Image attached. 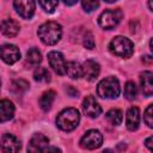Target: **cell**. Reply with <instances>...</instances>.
I'll list each match as a JSON object with an SVG mask.
<instances>
[{"label":"cell","instance_id":"f1b7e54d","mask_svg":"<svg viewBox=\"0 0 153 153\" xmlns=\"http://www.w3.org/2000/svg\"><path fill=\"white\" fill-rule=\"evenodd\" d=\"M152 142H153V137H152V136H148V137L146 139V141H145V145H146V147H147L149 151H153V145H152Z\"/></svg>","mask_w":153,"mask_h":153},{"label":"cell","instance_id":"4dcf8cb0","mask_svg":"<svg viewBox=\"0 0 153 153\" xmlns=\"http://www.w3.org/2000/svg\"><path fill=\"white\" fill-rule=\"evenodd\" d=\"M142 60H145L146 62H149V63L152 62V57H151V56H145V57H143Z\"/></svg>","mask_w":153,"mask_h":153},{"label":"cell","instance_id":"277c9868","mask_svg":"<svg viewBox=\"0 0 153 153\" xmlns=\"http://www.w3.org/2000/svg\"><path fill=\"white\" fill-rule=\"evenodd\" d=\"M109 49L110 51L120 57H124L128 59L133 55L134 53V44L133 42L123 36H116L111 39L110 44H109Z\"/></svg>","mask_w":153,"mask_h":153},{"label":"cell","instance_id":"44dd1931","mask_svg":"<svg viewBox=\"0 0 153 153\" xmlns=\"http://www.w3.org/2000/svg\"><path fill=\"white\" fill-rule=\"evenodd\" d=\"M106 120L112 124V126H120L123 121V114L120 109H111L106 112L105 115Z\"/></svg>","mask_w":153,"mask_h":153},{"label":"cell","instance_id":"30bf717a","mask_svg":"<svg viewBox=\"0 0 153 153\" xmlns=\"http://www.w3.org/2000/svg\"><path fill=\"white\" fill-rule=\"evenodd\" d=\"M82 111L91 118H96L102 114V108L93 96H87L82 102Z\"/></svg>","mask_w":153,"mask_h":153},{"label":"cell","instance_id":"ffe728a7","mask_svg":"<svg viewBox=\"0 0 153 153\" xmlns=\"http://www.w3.org/2000/svg\"><path fill=\"white\" fill-rule=\"evenodd\" d=\"M41 61H42V54H41V51L37 48L29 49V51L26 54V63L29 66L35 67L38 63H41Z\"/></svg>","mask_w":153,"mask_h":153},{"label":"cell","instance_id":"4fadbf2b","mask_svg":"<svg viewBox=\"0 0 153 153\" xmlns=\"http://www.w3.org/2000/svg\"><path fill=\"white\" fill-rule=\"evenodd\" d=\"M1 148L5 152H18L22 148L20 140L12 134H5L1 137Z\"/></svg>","mask_w":153,"mask_h":153},{"label":"cell","instance_id":"f546056e","mask_svg":"<svg viewBox=\"0 0 153 153\" xmlns=\"http://www.w3.org/2000/svg\"><path fill=\"white\" fill-rule=\"evenodd\" d=\"M67 6H73V5H75L76 2H78V0H62Z\"/></svg>","mask_w":153,"mask_h":153},{"label":"cell","instance_id":"d4e9b609","mask_svg":"<svg viewBox=\"0 0 153 153\" xmlns=\"http://www.w3.org/2000/svg\"><path fill=\"white\" fill-rule=\"evenodd\" d=\"M29 88V82L23 80V79H19V80H14L12 82V90L16 92V93H23L25 92L26 90Z\"/></svg>","mask_w":153,"mask_h":153},{"label":"cell","instance_id":"d6a6232c","mask_svg":"<svg viewBox=\"0 0 153 153\" xmlns=\"http://www.w3.org/2000/svg\"><path fill=\"white\" fill-rule=\"evenodd\" d=\"M104 1H106V2H115V1H117V0H104Z\"/></svg>","mask_w":153,"mask_h":153},{"label":"cell","instance_id":"484cf974","mask_svg":"<svg viewBox=\"0 0 153 153\" xmlns=\"http://www.w3.org/2000/svg\"><path fill=\"white\" fill-rule=\"evenodd\" d=\"M81 5L85 12H93L99 6V0H81Z\"/></svg>","mask_w":153,"mask_h":153},{"label":"cell","instance_id":"cb8c5ba5","mask_svg":"<svg viewBox=\"0 0 153 153\" xmlns=\"http://www.w3.org/2000/svg\"><path fill=\"white\" fill-rule=\"evenodd\" d=\"M38 2L41 7L48 13H53L59 5V0H38Z\"/></svg>","mask_w":153,"mask_h":153},{"label":"cell","instance_id":"1f68e13d","mask_svg":"<svg viewBox=\"0 0 153 153\" xmlns=\"http://www.w3.org/2000/svg\"><path fill=\"white\" fill-rule=\"evenodd\" d=\"M148 7H149V11H152V0H148Z\"/></svg>","mask_w":153,"mask_h":153},{"label":"cell","instance_id":"6da1fadb","mask_svg":"<svg viewBox=\"0 0 153 153\" xmlns=\"http://www.w3.org/2000/svg\"><path fill=\"white\" fill-rule=\"evenodd\" d=\"M38 37L47 45L56 44L62 36V26L56 22H47L38 27Z\"/></svg>","mask_w":153,"mask_h":153},{"label":"cell","instance_id":"8992f818","mask_svg":"<svg viewBox=\"0 0 153 153\" xmlns=\"http://www.w3.org/2000/svg\"><path fill=\"white\" fill-rule=\"evenodd\" d=\"M103 143V135L97 129L87 130L80 140V146L85 149H96Z\"/></svg>","mask_w":153,"mask_h":153},{"label":"cell","instance_id":"4316f807","mask_svg":"<svg viewBox=\"0 0 153 153\" xmlns=\"http://www.w3.org/2000/svg\"><path fill=\"white\" fill-rule=\"evenodd\" d=\"M152 117H153V105L149 104V105L147 106L145 114H143V121H145V123H146L149 128L153 127V118H152Z\"/></svg>","mask_w":153,"mask_h":153},{"label":"cell","instance_id":"e0dca14e","mask_svg":"<svg viewBox=\"0 0 153 153\" xmlns=\"http://www.w3.org/2000/svg\"><path fill=\"white\" fill-rule=\"evenodd\" d=\"M14 105L8 99L0 100V122H7L14 116Z\"/></svg>","mask_w":153,"mask_h":153},{"label":"cell","instance_id":"5bb4252c","mask_svg":"<svg viewBox=\"0 0 153 153\" xmlns=\"http://www.w3.org/2000/svg\"><path fill=\"white\" fill-rule=\"evenodd\" d=\"M139 124H140V110L136 106H131L127 110V115H126L127 129L134 131L139 128Z\"/></svg>","mask_w":153,"mask_h":153},{"label":"cell","instance_id":"2e32d148","mask_svg":"<svg viewBox=\"0 0 153 153\" xmlns=\"http://www.w3.org/2000/svg\"><path fill=\"white\" fill-rule=\"evenodd\" d=\"M141 90L146 97H151L153 93V73L149 71H145L140 75Z\"/></svg>","mask_w":153,"mask_h":153},{"label":"cell","instance_id":"9a60e30c","mask_svg":"<svg viewBox=\"0 0 153 153\" xmlns=\"http://www.w3.org/2000/svg\"><path fill=\"white\" fill-rule=\"evenodd\" d=\"M19 23L14 19H5L0 24V31L6 37H14L19 32Z\"/></svg>","mask_w":153,"mask_h":153},{"label":"cell","instance_id":"d6986e66","mask_svg":"<svg viewBox=\"0 0 153 153\" xmlns=\"http://www.w3.org/2000/svg\"><path fill=\"white\" fill-rule=\"evenodd\" d=\"M66 74L71 79H79L82 76V68L75 61H69L66 63Z\"/></svg>","mask_w":153,"mask_h":153},{"label":"cell","instance_id":"9c48e42d","mask_svg":"<svg viewBox=\"0 0 153 153\" xmlns=\"http://www.w3.org/2000/svg\"><path fill=\"white\" fill-rule=\"evenodd\" d=\"M48 61L50 67L54 69L56 74L59 75L66 74V60L60 51H55V50L50 51L48 54Z\"/></svg>","mask_w":153,"mask_h":153},{"label":"cell","instance_id":"7402d4cb","mask_svg":"<svg viewBox=\"0 0 153 153\" xmlns=\"http://www.w3.org/2000/svg\"><path fill=\"white\" fill-rule=\"evenodd\" d=\"M33 79L37 82H44L45 84V82H49L51 78H50V73H49V71L47 68L38 67L33 72Z\"/></svg>","mask_w":153,"mask_h":153},{"label":"cell","instance_id":"8fae6325","mask_svg":"<svg viewBox=\"0 0 153 153\" xmlns=\"http://www.w3.org/2000/svg\"><path fill=\"white\" fill-rule=\"evenodd\" d=\"M81 68H82V76L88 81H94L98 78L100 72L99 63L93 60H86L82 63Z\"/></svg>","mask_w":153,"mask_h":153},{"label":"cell","instance_id":"7a4b0ae2","mask_svg":"<svg viewBox=\"0 0 153 153\" xmlns=\"http://www.w3.org/2000/svg\"><path fill=\"white\" fill-rule=\"evenodd\" d=\"M80 122V114L75 108H67L62 110L56 117V126L63 131H71L78 127Z\"/></svg>","mask_w":153,"mask_h":153},{"label":"cell","instance_id":"7c38bea8","mask_svg":"<svg viewBox=\"0 0 153 153\" xmlns=\"http://www.w3.org/2000/svg\"><path fill=\"white\" fill-rule=\"evenodd\" d=\"M48 145H49V139L45 135L37 133L31 137L29 146H27V151L29 152H43V149Z\"/></svg>","mask_w":153,"mask_h":153},{"label":"cell","instance_id":"ba28073f","mask_svg":"<svg viewBox=\"0 0 153 153\" xmlns=\"http://www.w3.org/2000/svg\"><path fill=\"white\" fill-rule=\"evenodd\" d=\"M0 57L7 65H13L20 59V51L14 44H2L0 47Z\"/></svg>","mask_w":153,"mask_h":153},{"label":"cell","instance_id":"836d02e7","mask_svg":"<svg viewBox=\"0 0 153 153\" xmlns=\"http://www.w3.org/2000/svg\"><path fill=\"white\" fill-rule=\"evenodd\" d=\"M0 88H1V80H0Z\"/></svg>","mask_w":153,"mask_h":153},{"label":"cell","instance_id":"603a6c76","mask_svg":"<svg viewBox=\"0 0 153 153\" xmlns=\"http://www.w3.org/2000/svg\"><path fill=\"white\" fill-rule=\"evenodd\" d=\"M136 93H137V88L136 85L133 81H128L124 85V97L128 100H133L136 98Z\"/></svg>","mask_w":153,"mask_h":153},{"label":"cell","instance_id":"83f0119b","mask_svg":"<svg viewBox=\"0 0 153 153\" xmlns=\"http://www.w3.org/2000/svg\"><path fill=\"white\" fill-rule=\"evenodd\" d=\"M82 43H84V47H86L87 49H93V48H94V39H93V36H92L90 32H86L85 36H84Z\"/></svg>","mask_w":153,"mask_h":153},{"label":"cell","instance_id":"ac0fdd59","mask_svg":"<svg viewBox=\"0 0 153 153\" xmlns=\"http://www.w3.org/2000/svg\"><path fill=\"white\" fill-rule=\"evenodd\" d=\"M55 96H56V93L53 90H48L42 94V97L39 99V106L43 111L50 110V108H51V105L55 100Z\"/></svg>","mask_w":153,"mask_h":153},{"label":"cell","instance_id":"5b68a950","mask_svg":"<svg viewBox=\"0 0 153 153\" xmlns=\"http://www.w3.org/2000/svg\"><path fill=\"white\" fill-rule=\"evenodd\" d=\"M122 17H123V13L118 8L117 10H106L99 16L98 23H99L100 27H103L104 30H111L120 24Z\"/></svg>","mask_w":153,"mask_h":153},{"label":"cell","instance_id":"3957f363","mask_svg":"<svg viewBox=\"0 0 153 153\" xmlns=\"http://www.w3.org/2000/svg\"><path fill=\"white\" fill-rule=\"evenodd\" d=\"M120 92H121L120 81L115 76H108L103 79L97 86V93L100 98L115 99L120 96Z\"/></svg>","mask_w":153,"mask_h":153},{"label":"cell","instance_id":"52a82bcc","mask_svg":"<svg viewBox=\"0 0 153 153\" xmlns=\"http://www.w3.org/2000/svg\"><path fill=\"white\" fill-rule=\"evenodd\" d=\"M13 6H14V10L17 11V13L23 19L32 18L35 10H36L35 0H14Z\"/></svg>","mask_w":153,"mask_h":153}]
</instances>
